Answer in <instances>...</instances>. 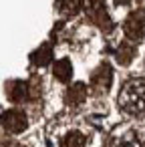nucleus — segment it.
I'll list each match as a JSON object with an SVG mask.
<instances>
[{"label":"nucleus","mask_w":145,"mask_h":147,"mask_svg":"<svg viewBox=\"0 0 145 147\" xmlns=\"http://www.w3.org/2000/svg\"><path fill=\"white\" fill-rule=\"evenodd\" d=\"M119 107L123 113L131 117L145 115V81L143 79H129L121 87Z\"/></svg>","instance_id":"1"},{"label":"nucleus","mask_w":145,"mask_h":147,"mask_svg":"<svg viewBox=\"0 0 145 147\" xmlns=\"http://www.w3.org/2000/svg\"><path fill=\"white\" fill-rule=\"evenodd\" d=\"M123 30L127 34V38L131 40H141L145 36V10L139 8L135 12H131L123 24Z\"/></svg>","instance_id":"2"},{"label":"nucleus","mask_w":145,"mask_h":147,"mask_svg":"<svg viewBox=\"0 0 145 147\" xmlns=\"http://www.w3.org/2000/svg\"><path fill=\"white\" fill-rule=\"evenodd\" d=\"M0 125H2L6 131H10V133H20V131L26 129L28 121H26V115L22 111L10 109L6 113H2V117H0Z\"/></svg>","instance_id":"3"},{"label":"nucleus","mask_w":145,"mask_h":147,"mask_svg":"<svg viewBox=\"0 0 145 147\" xmlns=\"http://www.w3.org/2000/svg\"><path fill=\"white\" fill-rule=\"evenodd\" d=\"M111 81H113V73H111L109 65H101L91 77V85H93V89L97 93H105L111 87Z\"/></svg>","instance_id":"4"},{"label":"nucleus","mask_w":145,"mask_h":147,"mask_svg":"<svg viewBox=\"0 0 145 147\" xmlns=\"http://www.w3.org/2000/svg\"><path fill=\"white\" fill-rule=\"evenodd\" d=\"M87 12H89V16H91L97 24H101L103 28H109L111 20H109L107 10H105V6H103V0H89V4H87Z\"/></svg>","instance_id":"5"},{"label":"nucleus","mask_w":145,"mask_h":147,"mask_svg":"<svg viewBox=\"0 0 145 147\" xmlns=\"http://www.w3.org/2000/svg\"><path fill=\"white\" fill-rule=\"evenodd\" d=\"M109 147H143V141L135 131H123L111 139Z\"/></svg>","instance_id":"6"},{"label":"nucleus","mask_w":145,"mask_h":147,"mask_svg":"<svg viewBox=\"0 0 145 147\" xmlns=\"http://www.w3.org/2000/svg\"><path fill=\"white\" fill-rule=\"evenodd\" d=\"M67 103L71 105V107H77V105H81L83 101H85V97H87V87L83 85V83H75L69 91H67Z\"/></svg>","instance_id":"7"},{"label":"nucleus","mask_w":145,"mask_h":147,"mask_svg":"<svg viewBox=\"0 0 145 147\" xmlns=\"http://www.w3.org/2000/svg\"><path fill=\"white\" fill-rule=\"evenodd\" d=\"M6 93H8L10 101L20 103V101H24V99L28 97V85H26V83H22V81H14V83H10V85H8Z\"/></svg>","instance_id":"8"},{"label":"nucleus","mask_w":145,"mask_h":147,"mask_svg":"<svg viewBox=\"0 0 145 147\" xmlns=\"http://www.w3.org/2000/svg\"><path fill=\"white\" fill-rule=\"evenodd\" d=\"M53 73H55V77H57L59 81L67 83V81L71 79V75H73L71 61H67V59H61V61H57V63H55V67H53Z\"/></svg>","instance_id":"9"},{"label":"nucleus","mask_w":145,"mask_h":147,"mask_svg":"<svg viewBox=\"0 0 145 147\" xmlns=\"http://www.w3.org/2000/svg\"><path fill=\"white\" fill-rule=\"evenodd\" d=\"M85 143H87V139H85L83 133H79V131H71L69 135L63 137L61 147H85Z\"/></svg>","instance_id":"10"},{"label":"nucleus","mask_w":145,"mask_h":147,"mask_svg":"<svg viewBox=\"0 0 145 147\" xmlns=\"http://www.w3.org/2000/svg\"><path fill=\"white\" fill-rule=\"evenodd\" d=\"M133 55H135L133 47H131L129 42H123V45L119 47V51H117V61H119L121 65H127V63L133 59Z\"/></svg>","instance_id":"11"},{"label":"nucleus","mask_w":145,"mask_h":147,"mask_svg":"<svg viewBox=\"0 0 145 147\" xmlns=\"http://www.w3.org/2000/svg\"><path fill=\"white\" fill-rule=\"evenodd\" d=\"M49 61H51V49H49V47H40V49L32 55V63L38 65V67H45Z\"/></svg>","instance_id":"12"},{"label":"nucleus","mask_w":145,"mask_h":147,"mask_svg":"<svg viewBox=\"0 0 145 147\" xmlns=\"http://www.w3.org/2000/svg\"><path fill=\"white\" fill-rule=\"evenodd\" d=\"M79 8H81V0H63V12L67 16L75 14Z\"/></svg>","instance_id":"13"},{"label":"nucleus","mask_w":145,"mask_h":147,"mask_svg":"<svg viewBox=\"0 0 145 147\" xmlns=\"http://www.w3.org/2000/svg\"><path fill=\"white\" fill-rule=\"evenodd\" d=\"M115 2H117V4H129L131 0H115Z\"/></svg>","instance_id":"14"},{"label":"nucleus","mask_w":145,"mask_h":147,"mask_svg":"<svg viewBox=\"0 0 145 147\" xmlns=\"http://www.w3.org/2000/svg\"><path fill=\"white\" fill-rule=\"evenodd\" d=\"M10 147H20V145H10Z\"/></svg>","instance_id":"15"}]
</instances>
